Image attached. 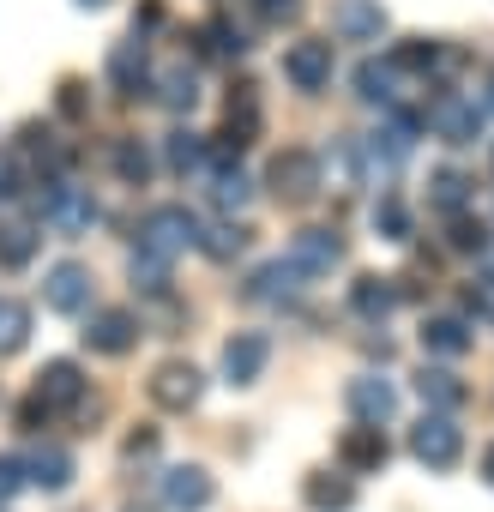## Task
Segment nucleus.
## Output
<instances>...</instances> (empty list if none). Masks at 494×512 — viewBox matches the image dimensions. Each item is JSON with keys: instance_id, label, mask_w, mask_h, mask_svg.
Segmentation results:
<instances>
[{"instance_id": "11", "label": "nucleus", "mask_w": 494, "mask_h": 512, "mask_svg": "<svg viewBox=\"0 0 494 512\" xmlns=\"http://www.w3.org/2000/svg\"><path fill=\"white\" fill-rule=\"evenodd\" d=\"M91 290H97L91 272L73 266V260H61V266L43 278V302H49L55 314H85V308H91Z\"/></svg>"}, {"instance_id": "41", "label": "nucleus", "mask_w": 494, "mask_h": 512, "mask_svg": "<svg viewBox=\"0 0 494 512\" xmlns=\"http://www.w3.org/2000/svg\"><path fill=\"white\" fill-rule=\"evenodd\" d=\"M260 13H266V19H296L302 0H260Z\"/></svg>"}, {"instance_id": "12", "label": "nucleus", "mask_w": 494, "mask_h": 512, "mask_svg": "<svg viewBox=\"0 0 494 512\" xmlns=\"http://www.w3.org/2000/svg\"><path fill=\"white\" fill-rule=\"evenodd\" d=\"M199 368L193 362H163L157 374H151V404L157 410H193L199 404Z\"/></svg>"}, {"instance_id": "14", "label": "nucleus", "mask_w": 494, "mask_h": 512, "mask_svg": "<svg viewBox=\"0 0 494 512\" xmlns=\"http://www.w3.org/2000/svg\"><path fill=\"white\" fill-rule=\"evenodd\" d=\"M163 506H169V512H205V506H211V476H205L199 464L163 470Z\"/></svg>"}, {"instance_id": "4", "label": "nucleus", "mask_w": 494, "mask_h": 512, "mask_svg": "<svg viewBox=\"0 0 494 512\" xmlns=\"http://www.w3.org/2000/svg\"><path fill=\"white\" fill-rule=\"evenodd\" d=\"M428 127H434L446 145H470V139L482 133V103L464 97V91H440V97L428 103Z\"/></svg>"}, {"instance_id": "22", "label": "nucleus", "mask_w": 494, "mask_h": 512, "mask_svg": "<svg viewBox=\"0 0 494 512\" xmlns=\"http://www.w3.org/2000/svg\"><path fill=\"white\" fill-rule=\"evenodd\" d=\"M109 79H115L127 97H139V91H145V43H139V37L109 49Z\"/></svg>"}, {"instance_id": "6", "label": "nucleus", "mask_w": 494, "mask_h": 512, "mask_svg": "<svg viewBox=\"0 0 494 512\" xmlns=\"http://www.w3.org/2000/svg\"><path fill=\"white\" fill-rule=\"evenodd\" d=\"M290 266H296L302 278L338 272V266H344V235H338V229H296V241H290Z\"/></svg>"}, {"instance_id": "38", "label": "nucleus", "mask_w": 494, "mask_h": 512, "mask_svg": "<svg viewBox=\"0 0 494 512\" xmlns=\"http://www.w3.org/2000/svg\"><path fill=\"white\" fill-rule=\"evenodd\" d=\"M434 61H440V49H434L428 37H410V43H404V49L392 55V67H398V73H428Z\"/></svg>"}, {"instance_id": "39", "label": "nucleus", "mask_w": 494, "mask_h": 512, "mask_svg": "<svg viewBox=\"0 0 494 512\" xmlns=\"http://www.w3.org/2000/svg\"><path fill=\"white\" fill-rule=\"evenodd\" d=\"M25 488V464L19 458H7V452H0V500H13Z\"/></svg>"}, {"instance_id": "40", "label": "nucleus", "mask_w": 494, "mask_h": 512, "mask_svg": "<svg viewBox=\"0 0 494 512\" xmlns=\"http://www.w3.org/2000/svg\"><path fill=\"white\" fill-rule=\"evenodd\" d=\"M85 109H91V103H85V85L67 79V85H61V115H67V121H85Z\"/></svg>"}, {"instance_id": "20", "label": "nucleus", "mask_w": 494, "mask_h": 512, "mask_svg": "<svg viewBox=\"0 0 494 512\" xmlns=\"http://www.w3.org/2000/svg\"><path fill=\"white\" fill-rule=\"evenodd\" d=\"M37 398L55 410V404H79L85 398V374H79V362H49L43 374H37Z\"/></svg>"}, {"instance_id": "37", "label": "nucleus", "mask_w": 494, "mask_h": 512, "mask_svg": "<svg viewBox=\"0 0 494 512\" xmlns=\"http://www.w3.org/2000/svg\"><path fill=\"white\" fill-rule=\"evenodd\" d=\"M446 241H452V253H488V241H494V235H488V223H476V217H464V211H458Z\"/></svg>"}, {"instance_id": "35", "label": "nucleus", "mask_w": 494, "mask_h": 512, "mask_svg": "<svg viewBox=\"0 0 494 512\" xmlns=\"http://www.w3.org/2000/svg\"><path fill=\"white\" fill-rule=\"evenodd\" d=\"M115 175H121L127 187H145V175H151V151H145L139 139H121V145H115Z\"/></svg>"}, {"instance_id": "42", "label": "nucleus", "mask_w": 494, "mask_h": 512, "mask_svg": "<svg viewBox=\"0 0 494 512\" xmlns=\"http://www.w3.org/2000/svg\"><path fill=\"white\" fill-rule=\"evenodd\" d=\"M19 163H0V199H19Z\"/></svg>"}, {"instance_id": "8", "label": "nucleus", "mask_w": 494, "mask_h": 512, "mask_svg": "<svg viewBox=\"0 0 494 512\" xmlns=\"http://www.w3.org/2000/svg\"><path fill=\"white\" fill-rule=\"evenodd\" d=\"M284 79H290L296 91H326V85H332V43H320V37L290 43V49H284Z\"/></svg>"}, {"instance_id": "26", "label": "nucleus", "mask_w": 494, "mask_h": 512, "mask_svg": "<svg viewBox=\"0 0 494 512\" xmlns=\"http://www.w3.org/2000/svg\"><path fill=\"white\" fill-rule=\"evenodd\" d=\"M205 157H211V151H205V139H199L193 127H175V133L163 139V163H169L175 175H187V169H205Z\"/></svg>"}, {"instance_id": "28", "label": "nucleus", "mask_w": 494, "mask_h": 512, "mask_svg": "<svg viewBox=\"0 0 494 512\" xmlns=\"http://www.w3.org/2000/svg\"><path fill=\"white\" fill-rule=\"evenodd\" d=\"M157 103H163L169 115H187V109L199 103V79H193L187 67H169V73L157 79Z\"/></svg>"}, {"instance_id": "31", "label": "nucleus", "mask_w": 494, "mask_h": 512, "mask_svg": "<svg viewBox=\"0 0 494 512\" xmlns=\"http://www.w3.org/2000/svg\"><path fill=\"white\" fill-rule=\"evenodd\" d=\"M25 338H31V308L13 302V296H0V356L25 350Z\"/></svg>"}, {"instance_id": "10", "label": "nucleus", "mask_w": 494, "mask_h": 512, "mask_svg": "<svg viewBox=\"0 0 494 512\" xmlns=\"http://www.w3.org/2000/svg\"><path fill=\"white\" fill-rule=\"evenodd\" d=\"M266 362H272V338L266 332H235L223 344V380L229 386H254L266 374Z\"/></svg>"}, {"instance_id": "3", "label": "nucleus", "mask_w": 494, "mask_h": 512, "mask_svg": "<svg viewBox=\"0 0 494 512\" xmlns=\"http://www.w3.org/2000/svg\"><path fill=\"white\" fill-rule=\"evenodd\" d=\"M356 145H362V175H392V169L410 157V145H416V115L392 109L386 127H374V133L356 139Z\"/></svg>"}, {"instance_id": "33", "label": "nucleus", "mask_w": 494, "mask_h": 512, "mask_svg": "<svg viewBox=\"0 0 494 512\" xmlns=\"http://www.w3.org/2000/svg\"><path fill=\"white\" fill-rule=\"evenodd\" d=\"M19 151H25L31 163H43V169H61V163H67V151L55 145V133H49V127H37V121L19 133Z\"/></svg>"}, {"instance_id": "18", "label": "nucleus", "mask_w": 494, "mask_h": 512, "mask_svg": "<svg viewBox=\"0 0 494 512\" xmlns=\"http://www.w3.org/2000/svg\"><path fill=\"white\" fill-rule=\"evenodd\" d=\"M356 97L374 109H398V67L392 61H362L356 67Z\"/></svg>"}, {"instance_id": "19", "label": "nucleus", "mask_w": 494, "mask_h": 512, "mask_svg": "<svg viewBox=\"0 0 494 512\" xmlns=\"http://www.w3.org/2000/svg\"><path fill=\"white\" fill-rule=\"evenodd\" d=\"M398 296H404L398 278H356V284H350V308H356L362 320H386V314L398 308Z\"/></svg>"}, {"instance_id": "17", "label": "nucleus", "mask_w": 494, "mask_h": 512, "mask_svg": "<svg viewBox=\"0 0 494 512\" xmlns=\"http://www.w3.org/2000/svg\"><path fill=\"white\" fill-rule=\"evenodd\" d=\"M302 296V272L290 260H272L254 272V284H247V302H296Z\"/></svg>"}, {"instance_id": "23", "label": "nucleus", "mask_w": 494, "mask_h": 512, "mask_svg": "<svg viewBox=\"0 0 494 512\" xmlns=\"http://www.w3.org/2000/svg\"><path fill=\"white\" fill-rule=\"evenodd\" d=\"M422 350H434V356H464V350H470V326L452 320V314L422 320Z\"/></svg>"}, {"instance_id": "32", "label": "nucleus", "mask_w": 494, "mask_h": 512, "mask_svg": "<svg viewBox=\"0 0 494 512\" xmlns=\"http://www.w3.org/2000/svg\"><path fill=\"white\" fill-rule=\"evenodd\" d=\"M199 43H205V55H217V61H235V55L247 49V37H241L229 19H205V25H199Z\"/></svg>"}, {"instance_id": "7", "label": "nucleus", "mask_w": 494, "mask_h": 512, "mask_svg": "<svg viewBox=\"0 0 494 512\" xmlns=\"http://www.w3.org/2000/svg\"><path fill=\"white\" fill-rule=\"evenodd\" d=\"M266 181H272V193H278L284 205H308V199L320 193V157H314V151H284Z\"/></svg>"}, {"instance_id": "34", "label": "nucleus", "mask_w": 494, "mask_h": 512, "mask_svg": "<svg viewBox=\"0 0 494 512\" xmlns=\"http://www.w3.org/2000/svg\"><path fill=\"white\" fill-rule=\"evenodd\" d=\"M199 247L211 253V260H235V253L247 247V229L241 223H211V229H199Z\"/></svg>"}, {"instance_id": "5", "label": "nucleus", "mask_w": 494, "mask_h": 512, "mask_svg": "<svg viewBox=\"0 0 494 512\" xmlns=\"http://www.w3.org/2000/svg\"><path fill=\"white\" fill-rule=\"evenodd\" d=\"M410 452L428 464V470H452L458 464V452H464V434H458V422L452 416H422L416 428H410Z\"/></svg>"}, {"instance_id": "29", "label": "nucleus", "mask_w": 494, "mask_h": 512, "mask_svg": "<svg viewBox=\"0 0 494 512\" xmlns=\"http://www.w3.org/2000/svg\"><path fill=\"white\" fill-rule=\"evenodd\" d=\"M31 260H37V229H31V223H7V229H0V266L19 272V266H31Z\"/></svg>"}, {"instance_id": "45", "label": "nucleus", "mask_w": 494, "mask_h": 512, "mask_svg": "<svg viewBox=\"0 0 494 512\" xmlns=\"http://www.w3.org/2000/svg\"><path fill=\"white\" fill-rule=\"evenodd\" d=\"M79 7H109V0H79Z\"/></svg>"}, {"instance_id": "1", "label": "nucleus", "mask_w": 494, "mask_h": 512, "mask_svg": "<svg viewBox=\"0 0 494 512\" xmlns=\"http://www.w3.org/2000/svg\"><path fill=\"white\" fill-rule=\"evenodd\" d=\"M187 247H199V223H193L187 205H157V211L139 223V253H145V260L169 266L175 253H187Z\"/></svg>"}, {"instance_id": "15", "label": "nucleus", "mask_w": 494, "mask_h": 512, "mask_svg": "<svg viewBox=\"0 0 494 512\" xmlns=\"http://www.w3.org/2000/svg\"><path fill=\"white\" fill-rule=\"evenodd\" d=\"M133 338H139V320L121 314V308L91 314V326H85V344H91L97 356H121V350H133Z\"/></svg>"}, {"instance_id": "25", "label": "nucleus", "mask_w": 494, "mask_h": 512, "mask_svg": "<svg viewBox=\"0 0 494 512\" xmlns=\"http://www.w3.org/2000/svg\"><path fill=\"white\" fill-rule=\"evenodd\" d=\"M302 494H308V506H314V512H350V506H356L350 476H308V482H302Z\"/></svg>"}, {"instance_id": "13", "label": "nucleus", "mask_w": 494, "mask_h": 512, "mask_svg": "<svg viewBox=\"0 0 494 512\" xmlns=\"http://www.w3.org/2000/svg\"><path fill=\"white\" fill-rule=\"evenodd\" d=\"M332 31L344 43H380L386 37V7H380V0H338V7H332Z\"/></svg>"}, {"instance_id": "44", "label": "nucleus", "mask_w": 494, "mask_h": 512, "mask_svg": "<svg viewBox=\"0 0 494 512\" xmlns=\"http://www.w3.org/2000/svg\"><path fill=\"white\" fill-rule=\"evenodd\" d=\"M482 476H488V482H494V446H488V452H482Z\"/></svg>"}, {"instance_id": "2", "label": "nucleus", "mask_w": 494, "mask_h": 512, "mask_svg": "<svg viewBox=\"0 0 494 512\" xmlns=\"http://www.w3.org/2000/svg\"><path fill=\"white\" fill-rule=\"evenodd\" d=\"M37 211H43V223H49L55 235H85V229L97 223V199H91V187H73V181H43Z\"/></svg>"}, {"instance_id": "30", "label": "nucleus", "mask_w": 494, "mask_h": 512, "mask_svg": "<svg viewBox=\"0 0 494 512\" xmlns=\"http://www.w3.org/2000/svg\"><path fill=\"white\" fill-rule=\"evenodd\" d=\"M464 199H470V181H464L458 169H434V175H428V205H434V211H452V217H458Z\"/></svg>"}, {"instance_id": "21", "label": "nucleus", "mask_w": 494, "mask_h": 512, "mask_svg": "<svg viewBox=\"0 0 494 512\" xmlns=\"http://www.w3.org/2000/svg\"><path fill=\"white\" fill-rule=\"evenodd\" d=\"M416 392H422V404H434L440 416H446V410H458V404L470 398V392H464V380H458L452 368H422V374H416Z\"/></svg>"}, {"instance_id": "24", "label": "nucleus", "mask_w": 494, "mask_h": 512, "mask_svg": "<svg viewBox=\"0 0 494 512\" xmlns=\"http://www.w3.org/2000/svg\"><path fill=\"white\" fill-rule=\"evenodd\" d=\"M25 482H37V488H49V494H61L67 482H73V458L61 452V446H43L31 464H25Z\"/></svg>"}, {"instance_id": "43", "label": "nucleus", "mask_w": 494, "mask_h": 512, "mask_svg": "<svg viewBox=\"0 0 494 512\" xmlns=\"http://www.w3.org/2000/svg\"><path fill=\"white\" fill-rule=\"evenodd\" d=\"M151 452H157V434H133L127 440V458H151Z\"/></svg>"}, {"instance_id": "16", "label": "nucleus", "mask_w": 494, "mask_h": 512, "mask_svg": "<svg viewBox=\"0 0 494 512\" xmlns=\"http://www.w3.org/2000/svg\"><path fill=\"white\" fill-rule=\"evenodd\" d=\"M386 428H374V422H356L344 440H338V458H344V470H380L386 464Z\"/></svg>"}, {"instance_id": "36", "label": "nucleus", "mask_w": 494, "mask_h": 512, "mask_svg": "<svg viewBox=\"0 0 494 512\" xmlns=\"http://www.w3.org/2000/svg\"><path fill=\"white\" fill-rule=\"evenodd\" d=\"M374 229H380L386 241H410V211H404L398 193H380V205H374Z\"/></svg>"}, {"instance_id": "27", "label": "nucleus", "mask_w": 494, "mask_h": 512, "mask_svg": "<svg viewBox=\"0 0 494 512\" xmlns=\"http://www.w3.org/2000/svg\"><path fill=\"white\" fill-rule=\"evenodd\" d=\"M205 193H211V205H217V211H241L247 199H254V181H247L241 169H229V163H223V169H211V187H205Z\"/></svg>"}, {"instance_id": "9", "label": "nucleus", "mask_w": 494, "mask_h": 512, "mask_svg": "<svg viewBox=\"0 0 494 512\" xmlns=\"http://www.w3.org/2000/svg\"><path fill=\"white\" fill-rule=\"evenodd\" d=\"M344 404H350V416H356V422L386 428V422L398 416V386H392V380H380V374H356V380L344 386Z\"/></svg>"}]
</instances>
